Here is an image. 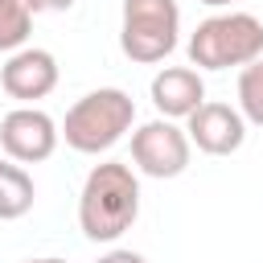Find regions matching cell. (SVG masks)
<instances>
[{
	"mask_svg": "<svg viewBox=\"0 0 263 263\" xmlns=\"http://www.w3.org/2000/svg\"><path fill=\"white\" fill-rule=\"evenodd\" d=\"M140 218V181L132 164L103 160L86 173V185L78 193V226L90 242H115L132 230Z\"/></svg>",
	"mask_w": 263,
	"mask_h": 263,
	"instance_id": "1",
	"label": "cell"
},
{
	"mask_svg": "<svg viewBox=\"0 0 263 263\" xmlns=\"http://www.w3.org/2000/svg\"><path fill=\"white\" fill-rule=\"evenodd\" d=\"M136 123V103L127 90L119 86H99L90 95H82L62 123V140L82 152V156H99L107 148H115L123 140V132H132Z\"/></svg>",
	"mask_w": 263,
	"mask_h": 263,
	"instance_id": "2",
	"label": "cell"
},
{
	"mask_svg": "<svg viewBox=\"0 0 263 263\" xmlns=\"http://www.w3.org/2000/svg\"><path fill=\"white\" fill-rule=\"evenodd\" d=\"M263 53V21L251 12H214L189 33V62L201 70L247 66Z\"/></svg>",
	"mask_w": 263,
	"mask_h": 263,
	"instance_id": "3",
	"label": "cell"
},
{
	"mask_svg": "<svg viewBox=\"0 0 263 263\" xmlns=\"http://www.w3.org/2000/svg\"><path fill=\"white\" fill-rule=\"evenodd\" d=\"M181 41V8L177 0H123V25H119V49L140 62H164Z\"/></svg>",
	"mask_w": 263,
	"mask_h": 263,
	"instance_id": "4",
	"label": "cell"
},
{
	"mask_svg": "<svg viewBox=\"0 0 263 263\" xmlns=\"http://www.w3.org/2000/svg\"><path fill=\"white\" fill-rule=\"evenodd\" d=\"M189 136L185 127H177V119H152L144 127L132 132V160L144 177H156V181H168V177H181L189 168Z\"/></svg>",
	"mask_w": 263,
	"mask_h": 263,
	"instance_id": "5",
	"label": "cell"
},
{
	"mask_svg": "<svg viewBox=\"0 0 263 263\" xmlns=\"http://www.w3.org/2000/svg\"><path fill=\"white\" fill-rule=\"evenodd\" d=\"M62 132L53 123V115H45L41 107H16L0 119V148L8 160L16 164H41L53 156Z\"/></svg>",
	"mask_w": 263,
	"mask_h": 263,
	"instance_id": "6",
	"label": "cell"
},
{
	"mask_svg": "<svg viewBox=\"0 0 263 263\" xmlns=\"http://www.w3.org/2000/svg\"><path fill=\"white\" fill-rule=\"evenodd\" d=\"M0 86L16 103H37L58 86V58L37 45H21L0 66Z\"/></svg>",
	"mask_w": 263,
	"mask_h": 263,
	"instance_id": "7",
	"label": "cell"
},
{
	"mask_svg": "<svg viewBox=\"0 0 263 263\" xmlns=\"http://www.w3.org/2000/svg\"><path fill=\"white\" fill-rule=\"evenodd\" d=\"M189 144H197L205 156H230L242 148L247 140V119L238 107L230 103H201L193 115H189V127H185Z\"/></svg>",
	"mask_w": 263,
	"mask_h": 263,
	"instance_id": "8",
	"label": "cell"
},
{
	"mask_svg": "<svg viewBox=\"0 0 263 263\" xmlns=\"http://www.w3.org/2000/svg\"><path fill=\"white\" fill-rule=\"evenodd\" d=\"M148 95H152V107L164 119H189L205 103V82H201V74L193 66H164L152 78Z\"/></svg>",
	"mask_w": 263,
	"mask_h": 263,
	"instance_id": "9",
	"label": "cell"
},
{
	"mask_svg": "<svg viewBox=\"0 0 263 263\" xmlns=\"http://www.w3.org/2000/svg\"><path fill=\"white\" fill-rule=\"evenodd\" d=\"M33 197H37L33 177H29L16 160L0 156V222H16V218H25V214L33 210Z\"/></svg>",
	"mask_w": 263,
	"mask_h": 263,
	"instance_id": "10",
	"label": "cell"
},
{
	"mask_svg": "<svg viewBox=\"0 0 263 263\" xmlns=\"http://www.w3.org/2000/svg\"><path fill=\"white\" fill-rule=\"evenodd\" d=\"M33 33V12L25 0H0V53H12L29 41Z\"/></svg>",
	"mask_w": 263,
	"mask_h": 263,
	"instance_id": "11",
	"label": "cell"
},
{
	"mask_svg": "<svg viewBox=\"0 0 263 263\" xmlns=\"http://www.w3.org/2000/svg\"><path fill=\"white\" fill-rule=\"evenodd\" d=\"M238 111L247 123L263 127V53L255 62H247L238 74Z\"/></svg>",
	"mask_w": 263,
	"mask_h": 263,
	"instance_id": "12",
	"label": "cell"
},
{
	"mask_svg": "<svg viewBox=\"0 0 263 263\" xmlns=\"http://www.w3.org/2000/svg\"><path fill=\"white\" fill-rule=\"evenodd\" d=\"M99 263H148L140 251H127V247H115V251H107Z\"/></svg>",
	"mask_w": 263,
	"mask_h": 263,
	"instance_id": "13",
	"label": "cell"
},
{
	"mask_svg": "<svg viewBox=\"0 0 263 263\" xmlns=\"http://www.w3.org/2000/svg\"><path fill=\"white\" fill-rule=\"evenodd\" d=\"M74 0H25L29 12H66Z\"/></svg>",
	"mask_w": 263,
	"mask_h": 263,
	"instance_id": "14",
	"label": "cell"
},
{
	"mask_svg": "<svg viewBox=\"0 0 263 263\" xmlns=\"http://www.w3.org/2000/svg\"><path fill=\"white\" fill-rule=\"evenodd\" d=\"M25 263H66V259H53V255H49V259H25Z\"/></svg>",
	"mask_w": 263,
	"mask_h": 263,
	"instance_id": "15",
	"label": "cell"
},
{
	"mask_svg": "<svg viewBox=\"0 0 263 263\" xmlns=\"http://www.w3.org/2000/svg\"><path fill=\"white\" fill-rule=\"evenodd\" d=\"M201 4H214V8H222V4H234V0H201Z\"/></svg>",
	"mask_w": 263,
	"mask_h": 263,
	"instance_id": "16",
	"label": "cell"
}]
</instances>
